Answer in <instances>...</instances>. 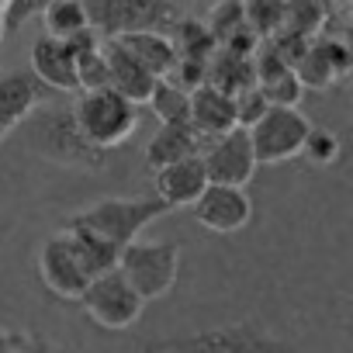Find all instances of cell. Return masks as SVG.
<instances>
[{
	"mask_svg": "<svg viewBox=\"0 0 353 353\" xmlns=\"http://www.w3.org/2000/svg\"><path fill=\"white\" fill-rule=\"evenodd\" d=\"M312 128V121L301 114L298 104H267V111L246 125L256 163H288L301 152L305 132Z\"/></svg>",
	"mask_w": 353,
	"mask_h": 353,
	"instance_id": "cell-7",
	"label": "cell"
},
{
	"mask_svg": "<svg viewBox=\"0 0 353 353\" xmlns=\"http://www.w3.org/2000/svg\"><path fill=\"white\" fill-rule=\"evenodd\" d=\"M35 267H39V281L63 301H77L80 291L90 281V274H87V267H83V260H80V253H77L66 229H59L56 236H49L39 246Z\"/></svg>",
	"mask_w": 353,
	"mask_h": 353,
	"instance_id": "cell-9",
	"label": "cell"
},
{
	"mask_svg": "<svg viewBox=\"0 0 353 353\" xmlns=\"http://www.w3.org/2000/svg\"><path fill=\"white\" fill-rule=\"evenodd\" d=\"M32 73L56 94H77V52L66 39L39 35L32 42Z\"/></svg>",
	"mask_w": 353,
	"mask_h": 353,
	"instance_id": "cell-13",
	"label": "cell"
},
{
	"mask_svg": "<svg viewBox=\"0 0 353 353\" xmlns=\"http://www.w3.org/2000/svg\"><path fill=\"white\" fill-rule=\"evenodd\" d=\"M205 184H208V170H205V163H201V152L170 159V163H163V166L152 170L156 198H159L166 208H191L194 198L205 191Z\"/></svg>",
	"mask_w": 353,
	"mask_h": 353,
	"instance_id": "cell-12",
	"label": "cell"
},
{
	"mask_svg": "<svg viewBox=\"0 0 353 353\" xmlns=\"http://www.w3.org/2000/svg\"><path fill=\"white\" fill-rule=\"evenodd\" d=\"M111 87L108 83V59H104V39L97 46H87L77 52V90Z\"/></svg>",
	"mask_w": 353,
	"mask_h": 353,
	"instance_id": "cell-25",
	"label": "cell"
},
{
	"mask_svg": "<svg viewBox=\"0 0 353 353\" xmlns=\"http://www.w3.org/2000/svg\"><path fill=\"white\" fill-rule=\"evenodd\" d=\"M35 346H42V343L25 336V332H4L0 329V350H35Z\"/></svg>",
	"mask_w": 353,
	"mask_h": 353,
	"instance_id": "cell-29",
	"label": "cell"
},
{
	"mask_svg": "<svg viewBox=\"0 0 353 353\" xmlns=\"http://www.w3.org/2000/svg\"><path fill=\"white\" fill-rule=\"evenodd\" d=\"M49 97H56V90H49L35 73H25V70L0 73V142L14 135L18 125Z\"/></svg>",
	"mask_w": 353,
	"mask_h": 353,
	"instance_id": "cell-11",
	"label": "cell"
},
{
	"mask_svg": "<svg viewBox=\"0 0 353 353\" xmlns=\"http://www.w3.org/2000/svg\"><path fill=\"white\" fill-rule=\"evenodd\" d=\"M201 135L194 132L191 121H159L156 135L145 142V166L156 170L170 159H181L191 152H201Z\"/></svg>",
	"mask_w": 353,
	"mask_h": 353,
	"instance_id": "cell-18",
	"label": "cell"
},
{
	"mask_svg": "<svg viewBox=\"0 0 353 353\" xmlns=\"http://www.w3.org/2000/svg\"><path fill=\"white\" fill-rule=\"evenodd\" d=\"M118 270L128 277V284L142 294V301L166 298L181 277V243H125L118 250Z\"/></svg>",
	"mask_w": 353,
	"mask_h": 353,
	"instance_id": "cell-4",
	"label": "cell"
},
{
	"mask_svg": "<svg viewBox=\"0 0 353 353\" xmlns=\"http://www.w3.org/2000/svg\"><path fill=\"white\" fill-rule=\"evenodd\" d=\"M301 156L315 166H332L339 156H343V145H339V135L329 132V128H308L305 132V142H301Z\"/></svg>",
	"mask_w": 353,
	"mask_h": 353,
	"instance_id": "cell-26",
	"label": "cell"
},
{
	"mask_svg": "<svg viewBox=\"0 0 353 353\" xmlns=\"http://www.w3.org/2000/svg\"><path fill=\"white\" fill-rule=\"evenodd\" d=\"M253 80L270 104H298L301 101V80L294 73V63L277 46H263L253 56Z\"/></svg>",
	"mask_w": 353,
	"mask_h": 353,
	"instance_id": "cell-14",
	"label": "cell"
},
{
	"mask_svg": "<svg viewBox=\"0 0 353 353\" xmlns=\"http://www.w3.org/2000/svg\"><path fill=\"white\" fill-rule=\"evenodd\" d=\"M188 121L194 125V132H198L201 139H212V135H219V132L239 125V118H236V97H232L229 90H222V87H215V83L205 80V83H198V87L191 90Z\"/></svg>",
	"mask_w": 353,
	"mask_h": 353,
	"instance_id": "cell-16",
	"label": "cell"
},
{
	"mask_svg": "<svg viewBox=\"0 0 353 353\" xmlns=\"http://www.w3.org/2000/svg\"><path fill=\"white\" fill-rule=\"evenodd\" d=\"M70 108H73V121H77L80 135L90 145L104 149V152L125 145L135 135V128H139V104L128 101L114 87L80 90Z\"/></svg>",
	"mask_w": 353,
	"mask_h": 353,
	"instance_id": "cell-2",
	"label": "cell"
},
{
	"mask_svg": "<svg viewBox=\"0 0 353 353\" xmlns=\"http://www.w3.org/2000/svg\"><path fill=\"white\" fill-rule=\"evenodd\" d=\"M8 35V25H4V11H0V39Z\"/></svg>",
	"mask_w": 353,
	"mask_h": 353,
	"instance_id": "cell-30",
	"label": "cell"
},
{
	"mask_svg": "<svg viewBox=\"0 0 353 353\" xmlns=\"http://www.w3.org/2000/svg\"><path fill=\"white\" fill-rule=\"evenodd\" d=\"M294 73H298L301 87L325 90L350 73V49L343 42H332V39L315 42L301 52V59L294 63Z\"/></svg>",
	"mask_w": 353,
	"mask_h": 353,
	"instance_id": "cell-15",
	"label": "cell"
},
{
	"mask_svg": "<svg viewBox=\"0 0 353 353\" xmlns=\"http://www.w3.org/2000/svg\"><path fill=\"white\" fill-rule=\"evenodd\" d=\"M152 108V114L159 121H188V111H191V90H184L176 80L170 77H159L152 83V94L145 101Z\"/></svg>",
	"mask_w": 353,
	"mask_h": 353,
	"instance_id": "cell-23",
	"label": "cell"
},
{
	"mask_svg": "<svg viewBox=\"0 0 353 353\" xmlns=\"http://www.w3.org/2000/svg\"><path fill=\"white\" fill-rule=\"evenodd\" d=\"M83 8L104 39L128 32H166L181 18L173 0H83Z\"/></svg>",
	"mask_w": 353,
	"mask_h": 353,
	"instance_id": "cell-6",
	"label": "cell"
},
{
	"mask_svg": "<svg viewBox=\"0 0 353 353\" xmlns=\"http://www.w3.org/2000/svg\"><path fill=\"white\" fill-rule=\"evenodd\" d=\"M63 229L70 232V239H73V246H77V253H80V260H83V267H87L90 277L118 267V250L121 246H114L111 239H104L94 229H83L77 222H63Z\"/></svg>",
	"mask_w": 353,
	"mask_h": 353,
	"instance_id": "cell-21",
	"label": "cell"
},
{
	"mask_svg": "<svg viewBox=\"0 0 353 353\" xmlns=\"http://www.w3.org/2000/svg\"><path fill=\"white\" fill-rule=\"evenodd\" d=\"M77 301H80V308L87 312V319H90L94 325L108 329V332L128 329L132 322H139V315H142V308H145L142 294L128 284V277H125L118 267H111V270H104V274H94V277L87 281V288L80 291Z\"/></svg>",
	"mask_w": 353,
	"mask_h": 353,
	"instance_id": "cell-5",
	"label": "cell"
},
{
	"mask_svg": "<svg viewBox=\"0 0 353 353\" xmlns=\"http://www.w3.org/2000/svg\"><path fill=\"white\" fill-rule=\"evenodd\" d=\"M170 208L156 194L152 198H101V201L80 208L77 215H70L66 222H77L83 229H94L97 236L111 239L114 246H125V243L139 239Z\"/></svg>",
	"mask_w": 353,
	"mask_h": 353,
	"instance_id": "cell-3",
	"label": "cell"
},
{
	"mask_svg": "<svg viewBox=\"0 0 353 353\" xmlns=\"http://www.w3.org/2000/svg\"><path fill=\"white\" fill-rule=\"evenodd\" d=\"M205 25H208V32H212L215 46L232 42L239 32H246V28H250L246 11H243V0H219V4L212 8V18H208Z\"/></svg>",
	"mask_w": 353,
	"mask_h": 353,
	"instance_id": "cell-24",
	"label": "cell"
},
{
	"mask_svg": "<svg viewBox=\"0 0 353 353\" xmlns=\"http://www.w3.org/2000/svg\"><path fill=\"white\" fill-rule=\"evenodd\" d=\"M35 18H42V32L56 39H73L77 32L90 28L83 0H49Z\"/></svg>",
	"mask_w": 353,
	"mask_h": 353,
	"instance_id": "cell-22",
	"label": "cell"
},
{
	"mask_svg": "<svg viewBox=\"0 0 353 353\" xmlns=\"http://www.w3.org/2000/svg\"><path fill=\"white\" fill-rule=\"evenodd\" d=\"M63 94L42 101L21 125L18 132L25 135V145L49 163L59 166H73V170H104V149L90 145L77 121H73V108L59 101Z\"/></svg>",
	"mask_w": 353,
	"mask_h": 353,
	"instance_id": "cell-1",
	"label": "cell"
},
{
	"mask_svg": "<svg viewBox=\"0 0 353 353\" xmlns=\"http://www.w3.org/2000/svg\"><path fill=\"white\" fill-rule=\"evenodd\" d=\"M232 97H236V118H239V125H253V121L267 111V104H270L256 83L243 87V90H239V94H232Z\"/></svg>",
	"mask_w": 353,
	"mask_h": 353,
	"instance_id": "cell-27",
	"label": "cell"
},
{
	"mask_svg": "<svg viewBox=\"0 0 353 353\" xmlns=\"http://www.w3.org/2000/svg\"><path fill=\"white\" fill-rule=\"evenodd\" d=\"M4 8H8V0H0V11H4Z\"/></svg>",
	"mask_w": 353,
	"mask_h": 353,
	"instance_id": "cell-31",
	"label": "cell"
},
{
	"mask_svg": "<svg viewBox=\"0 0 353 353\" xmlns=\"http://www.w3.org/2000/svg\"><path fill=\"white\" fill-rule=\"evenodd\" d=\"M104 59H108V83L114 90H121L128 101L145 104L149 94H152V83L159 77H152L118 39H104Z\"/></svg>",
	"mask_w": 353,
	"mask_h": 353,
	"instance_id": "cell-17",
	"label": "cell"
},
{
	"mask_svg": "<svg viewBox=\"0 0 353 353\" xmlns=\"http://www.w3.org/2000/svg\"><path fill=\"white\" fill-rule=\"evenodd\" d=\"M118 39L152 77H170L176 66V46L170 42L166 32H128V35H111Z\"/></svg>",
	"mask_w": 353,
	"mask_h": 353,
	"instance_id": "cell-19",
	"label": "cell"
},
{
	"mask_svg": "<svg viewBox=\"0 0 353 353\" xmlns=\"http://www.w3.org/2000/svg\"><path fill=\"white\" fill-rule=\"evenodd\" d=\"M173 346H184V350H263V346H270V339L263 332H256L253 325H222V329L194 332Z\"/></svg>",
	"mask_w": 353,
	"mask_h": 353,
	"instance_id": "cell-20",
	"label": "cell"
},
{
	"mask_svg": "<svg viewBox=\"0 0 353 353\" xmlns=\"http://www.w3.org/2000/svg\"><path fill=\"white\" fill-rule=\"evenodd\" d=\"M49 0H8L4 8V25H8V35L11 32H21V25H28Z\"/></svg>",
	"mask_w": 353,
	"mask_h": 353,
	"instance_id": "cell-28",
	"label": "cell"
},
{
	"mask_svg": "<svg viewBox=\"0 0 353 353\" xmlns=\"http://www.w3.org/2000/svg\"><path fill=\"white\" fill-rule=\"evenodd\" d=\"M201 163L208 170V181H215V184H239V188H246L253 181V173L260 166L246 125H232V128L205 139L201 142Z\"/></svg>",
	"mask_w": 353,
	"mask_h": 353,
	"instance_id": "cell-8",
	"label": "cell"
},
{
	"mask_svg": "<svg viewBox=\"0 0 353 353\" xmlns=\"http://www.w3.org/2000/svg\"><path fill=\"white\" fill-rule=\"evenodd\" d=\"M191 208H194L198 225H205L208 232H219V236H232V232L246 229L253 219V201H250L246 188H239V184L208 181Z\"/></svg>",
	"mask_w": 353,
	"mask_h": 353,
	"instance_id": "cell-10",
	"label": "cell"
}]
</instances>
